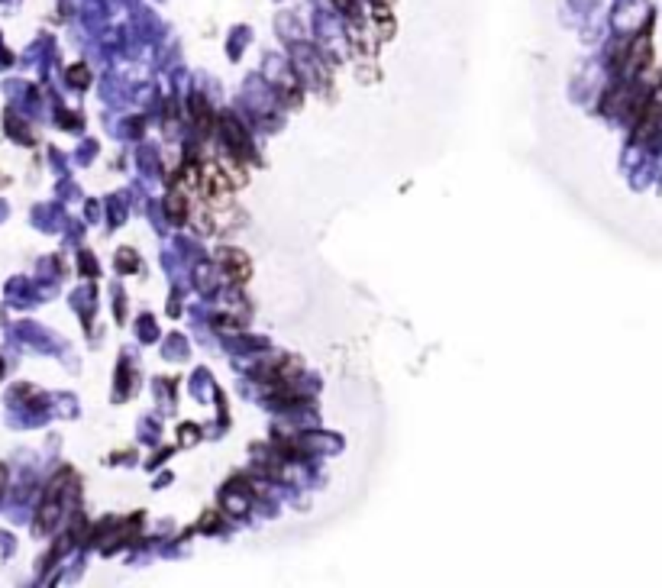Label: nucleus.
Masks as SVG:
<instances>
[{
  "instance_id": "f8f14e48",
  "label": "nucleus",
  "mask_w": 662,
  "mask_h": 588,
  "mask_svg": "<svg viewBox=\"0 0 662 588\" xmlns=\"http://www.w3.org/2000/svg\"><path fill=\"white\" fill-rule=\"evenodd\" d=\"M4 482H7V469L0 466V491H4Z\"/></svg>"
},
{
  "instance_id": "9b49d317",
  "label": "nucleus",
  "mask_w": 662,
  "mask_h": 588,
  "mask_svg": "<svg viewBox=\"0 0 662 588\" xmlns=\"http://www.w3.org/2000/svg\"><path fill=\"white\" fill-rule=\"evenodd\" d=\"M336 10H342V14H352L356 10V0H333Z\"/></svg>"
},
{
  "instance_id": "423d86ee",
  "label": "nucleus",
  "mask_w": 662,
  "mask_h": 588,
  "mask_svg": "<svg viewBox=\"0 0 662 588\" xmlns=\"http://www.w3.org/2000/svg\"><path fill=\"white\" fill-rule=\"evenodd\" d=\"M165 214H168V220H172V224H184V220L191 217V210H188V197H184V191H182V188H174L172 194L165 197Z\"/></svg>"
},
{
  "instance_id": "0eeeda50",
  "label": "nucleus",
  "mask_w": 662,
  "mask_h": 588,
  "mask_svg": "<svg viewBox=\"0 0 662 588\" xmlns=\"http://www.w3.org/2000/svg\"><path fill=\"white\" fill-rule=\"evenodd\" d=\"M191 120L201 126L204 133L214 126V113H210V107H207V100L204 98H191Z\"/></svg>"
},
{
  "instance_id": "7ed1b4c3",
  "label": "nucleus",
  "mask_w": 662,
  "mask_h": 588,
  "mask_svg": "<svg viewBox=\"0 0 662 588\" xmlns=\"http://www.w3.org/2000/svg\"><path fill=\"white\" fill-rule=\"evenodd\" d=\"M216 123H220V130H224V136H226V146L236 152V159L239 162H249L252 159V149H249V136H246L243 123H239L236 117H230V113H224Z\"/></svg>"
},
{
  "instance_id": "f257e3e1",
  "label": "nucleus",
  "mask_w": 662,
  "mask_h": 588,
  "mask_svg": "<svg viewBox=\"0 0 662 588\" xmlns=\"http://www.w3.org/2000/svg\"><path fill=\"white\" fill-rule=\"evenodd\" d=\"M68 482H71V472H58V478L49 485V488H46L42 504H39V514H36V527H39V533L56 530L58 518H62V498H65Z\"/></svg>"
},
{
  "instance_id": "39448f33",
  "label": "nucleus",
  "mask_w": 662,
  "mask_h": 588,
  "mask_svg": "<svg viewBox=\"0 0 662 588\" xmlns=\"http://www.w3.org/2000/svg\"><path fill=\"white\" fill-rule=\"evenodd\" d=\"M656 126H659V100H656V94H649L646 107H643L640 113H636V130H634V140L646 142L656 136Z\"/></svg>"
},
{
  "instance_id": "1a4fd4ad",
  "label": "nucleus",
  "mask_w": 662,
  "mask_h": 588,
  "mask_svg": "<svg viewBox=\"0 0 662 588\" xmlns=\"http://www.w3.org/2000/svg\"><path fill=\"white\" fill-rule=\"evenodd\" d=\"M117 266H123V272H136V268H140V259H136V252L132 249H120L117 252Z\"/></svg>"
},
{
  "instance_id": "6e6552de",
  "label": "nucleus",
  "mask_w": 662,
  "mask_h": 588,
  "mask_svg": "<svg viewBox=\"0 0 662 588\" xmlns=\"http://www.w3.org/2000/svg\"><path fill=\"white\" fill-rule=\"evenodd\" d=\"M68 81H75L78 88H88V81H91V71H88V65H71V68H68Z\"/></svg>"
},
{
  "instance_id": "f03ea898",
  "label": "nucleus",
  "mask_w": 662,
  "mask_h": 588,
  "mask_svg": "<svg viewBox=\"0 0 662 588\" xmlns=\"http://www.w3.org/2000/svg\"><path fill=\"white\" fill-rule=\"evenodd\" d=\"M197 188H201V194L207 197L210 204H216V207L233 197V182H230V175L224 172V165L201 168V182H197Z\"/></svg>"
},
{
  "instance_id": "20e7f679",
  "label": "nucleus",
  "mask_w": 662,
  "mask_h": 588,
  "mask_svg": "<svg viewBox=\"0 0 662 588\" xmlns=\"http://www.w3.org/2000/svg\"><path fill=\"white\" fill-rule=\"evenodd\" d=\"M220 266H224L226 278L236 281V285H243V281L252 275L249 256H246V252H239V249H220Z\"/></svg>"
},
{
  "instance_id": "9d476101",
  "label": "nucleus",
  "mask_w": 662,
  "mask_h": 588,
  "mask_svg": "<svg viewBox=\"0 0 662 588\" xmlns=\"http://www.w3.org/2000/svg\"><path fill=\"white\" fill-rule=\"evenodd\" d=\"M81 266H84V275H94V272H98V262H91V256H88V252L81 256Z\"/></svg>"
}]
</instances>
